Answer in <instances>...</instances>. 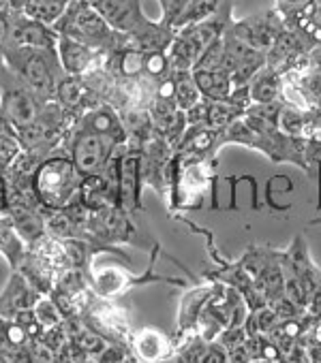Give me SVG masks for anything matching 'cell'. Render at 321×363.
<instances>
[{
	"mask_svg": "<svg viewBox=\"0 0 321 363\" xmlns=\"http://www.w3.org/2000/svg\"><path fill=\"white\" fill-rule=\"evenodd\" d=\"M82 186V175L77 173L69 156H48L39 162L33 173V191L39 201L50 212L67 210L77 197Z\"/></svg>",
	"mask_w": 321,
	"mask_h": 363,
	"instance_id": "6da1fadb",
	"label": "cell"
},
{
	"mask_svg": "<svg viewBox=\"0 0 321 363\" xmlns=\"http://www.w3.org/2000/svg\"><path fill=\"white\" fill-rule=\"evenodd\" d=\"M0 58H3V65L16 77H20L43 103L54 96L56 84L60 79V62L56 52L3 45Z\"/></svg>",
	"mask_w": 321,
	"mask_h": 363,
	"instance_id": "7a4b0ae2",
	"label": "cell"
},
{
	"mask_svg": "<svg viewBox=\"0 0 321 363\" xmlns=\"http://www.w3.org/2000/svg\"><path fill=\"white\" fill-rule=\"evenodd\" d=\"M56 35L75 39L92 50H103L114 43L116 30L109 28V24L99 16V11L88 3V0H75L69 3L65 16L52 26Z\"/></svg>",
	"mask_w": 321,
	"mask_h": 363,
	"instance_id": "3957f363",
	"label": "cell"
},
{
	"mask_svg": "<svg viewBox=\"0 0 321 363\" xmlns=\"http://www.w3.org/2000/svg\"><path fill=\"white\" fill-rule=\"evenodd\" d=\"M45 105L48 103H43L20 77L0 65V113L11 128H22L35 122Z\"/></svg>",
	"mask_w": 321,
	"mask_h": 363,
	"instance_id": "277c9868",
	"label": "cell"
},
{
	"mask_svg": "<svg viewBox=\"0 0 321 363\" xmlns=\"http://www.w3.org/2000/svg\"><path fill=\"white\" fill-rule=\"evenodd\" d=\"M114 150L116 143L111 139L77 128L69 143V152H71L69 158L73 160L82 177H90V175H101L105 171Z\"/></svg>",
	"mask_w": 321,
	"mask_h": 363,
	"instance_id": "5b68a950",
	"label": "cell"
},
{
	"mask_svg": "<svg viewBox=\"0 0 321 363\" xmlns=\"http://www.w3.org/2000/svg\"><path fill=\"white\" fill-rule=\"evenodd\" d=\"M56 43H58V35L54 28L28 18L22 11H9L5 16V41H3V45L56 52Z\"/></svg>",
	"mask_w": 321,
	"mask_h": 363,
	"instance_id": "8992f818",
	"label": "cell"
},
{
	"mask_svg": "<svg viewBox=\"0 0 321 363\" xmlns=\"http://www.w3.org/2000/svg\"><path fill=\"white\" fill-rule=\"evenodd\" d=\"M56 56H58V62H60V69L65 71V75L84 77L90 71V67L97 62L99 50H92L75 39L58 35Z\"/></svg>",
	"mask_w": 321,
	"mask_h": 363,
	"instance_id": "52a82bcc",
	"label": "cell"
},
{
	"mask_svg": "<svg viewBox=\"0 0 321 363\" xmlns=\"http://www.w3.org/2000/svg\"><path fill=\"white\" fill-rule=\"evenodd\" d=\"M229 33L238 41H242L244 45H249V48H253L257 52H263V54L272 48V43L278 37V33L274 28L272 13H266V16H259V18H249V20L236 24Z\"/></svg>",
	"mask_w": 321,
	"mask_h": 363,
	"instance_id": "ba28073f",
	"label": "cell"
},
{
	"mask_svg": "<svg viewBox=\"0 0 321 363\" xmlns=\"http://www.w3.org/2000/svg\"><path fill=\"white\" fill-rule=\"evenodd\" d=\"M88 3L116 33H129L139 22L137 0H88Z\"/></svg>",
	"mask_w": 321,
	"mask_h": 363,
	"instance_id": "9c48e42d",
	"label": "cell"
},
{
	"mask_svg": "<svg viewBox=\"0 0 321 363\" xmlns=\"http://www.w3.org/2000/svg\"><path fill=\"white\" fill-rule=\"evenodd\" d=\"M139 179H141V156L124 152L118 164V201L137 208L139 206Z\"/></svg>",
	"mask_w": 321,
	"mask_h": 363,
	"instance_id": "30bf717a",
	"label": "cell"
},
{
	"mask_svg": "<svg viewBox=\"0 0 321 363\" xmlns=\"http://www.w3.org/2000/svg\"><path fill=\"white\" fill-rule=\"evenodd\" d=\"M80 128H84L88 133H94V135H101V137H107L116 145H120L124 141V135H126L124 126L120 122V116L107 105H97V107L88 109L86 116L82 118Z\"/></svg>",
	"mask_w": 321,
	"mask_h": 363,
	"instance_id": "8fae6325",
	"label": "cell"
},
{
	"mask_svg": "<svg viewBox=\"0 0 321 363\" xmlns=\"http://www.w3.org/2000/svg\"><path fill=\"white\" fill-rule=\"evenodd\" d=\"M193 73V79L202 92V99L208 101V103H221V101H227V96L232 94L234 90V84H232V75L219 67V69H208V71H191Z\"/></svg>",
	"mask_w": 321,
	"mask_h": 363,
	"instance_id": "7c38bea8",
	"label": "cell"
},
{
	"mask_svg": "<svg viewBox=\"0 0 321 363\" xmlns=\"http://www.w3.org/2000/svg\"><path fill=\"white\" fill-rule=\"evenodd\" d=\"M86 92H88V86H86V82L82 77L65 75V77L58 79L54 96L58 99V105L67 113H73V111H77V109H82L86 105Z\"/></svg>",
	"mask_w": 321,
	"mask_h": 363,
	"instance_id": "4fadbf2b",
	"label": "cell"
},
{
	"mask_svg": "<svg viewBox=\"0 0 321 363\" xmlns=\"http://www.w3.org/2000/svg\"><path fill=\"white\" fill-rule=\"evenodd\" d=\"M249 94L257 105H268L274 103L281 94V79L278 73L270 67H263L253 82L249 84Z\"/></svg>",
	"mask_w": 321,
	"mask_h": 363,
	"instance_id": "5bb4252c",
	"label": "cell"
},
{
	"mask_svg": "<svg viewBox=\"0 0 321 363\" xmlns=\"http://www.w3.org/2000/svg\"><path fill=\"white\" fill-rule=\"evenodd\" d=\"M135 350L148 361H160L172 354L168 337L154 329H143L135 335Z\"/></svg>",
	"mask_w": 321,
	"mask_h": 363,
	"instance_id": "9a60e30c",
	"label": "cell"
},
{
	"mask_svg": "<svg viewBox=\"0 0 321 363\" xmlns=\"http://www.w3.org/2000/svg\"><path fill=\"white\" fill-rule=\"evenodd\" d=\"M172 82H174V99L180 111L193 109L197 103H202V92L193 79L191 71H172Z\"/></svg>",
	"mask_w": 321,
	"mask_h": 363,
	"instance_id": "2e32d148",
	"label": "cell"
},
{
	"mask_svg": "<svg viewBox=\"0 0 321 363\" xmlns=\"http://www.w3.org/2000/svg\"><path fill=\"white\" fill-rule=\"evenodd\" d=\"M221 7H223V0H191L187 9L183 11V16L176 20L174 28L183 30V28L195 26V24L212 18L217 11H221Z\"/></svg>",
	"mask_w": 321,
	"mask_h": 363,
	"instance_id": "e0dca14e",
	"label": "cell"
},
{
	"mask_svg": "<svg viewBox=\"0 0 321 363\" xmlns=\"http://www.w3.org/2000/svg\"><path fill=\"white\" fill-rule=\"evenodd\" d=\"M67 7L69 3H65V0H31L22 13L52 28L65 16Z\"/></svg>",
	"mask_w": 321,
	"mask_h": 363,
	"instance_id": "ac0fdd59",
	"label": "cell"
},
{
	"mask_svg": "<svg viewBox=\"0 0 321 363\" xmlns=\"http://www.w3.org/2000/svg\"><path fill=\"white\" fill-rule=\"evenodd\" d=\"M111 65L116 69V73L124 79H131L135 75H139L143 71V54L137 52V50H131V48H124V50H118L114 56H111Z\"/></svg>",
	"mask_w": 321,
	"mask_h": 363,
	"instance_id": "d6986e66",
	"label": "cell"
},
{
	"mask_svg": "<svg viewBox=\"0 0 321 363\" xmlns=\"http://www.w3.org/2000/svg\"><path fill=\"white\" fill-rule=\"evenodd\" d=\"M298 48H300V43H298V39H295L293 35H287V33H285V35H278L276 41L272 43V48L268 50V56H266L270 69L289 62V60L295 56Z\"/></svg>",
	"mask_w": 321,
	"mask_h": 363,
	"instance_id": "ffe728a7",
	"label": "cell"
},
{
	"mask_svg": "<svg viewBox=\"0 0 321 363\" xmlns=\"http://www.w3.org/2000/svg\"><path fill=\"white\" fill-rule=\"evenodd\" d=\"M143 71L154 77V79H165L170 77L172 69H170V60L163 52H148L143 54Z\"/></svg>",
	"mask_w": 321,
	"mask_h": 363,
	"instance_id": "44dd1931",
	"label": "cell"
},
{
	"mask_svg": "<svg viewBox=\"0 0 321 363\" xmlns=\"http://www.w3.org/2000/svg\"><path fill=\"white\" fill-rule=\"evenodd\" d=\"M33 314H35L37 323H41L45 327H56L60 323V312H58L56 303H52L50 299H41L39 303H35Z\"/></svg>",
	"mask_w": 321,
	"mask_h": 363,
	"instance_id": "7402d4cb",
	"label": "cell"
},
{
	"mask_svg": "<svg viewBox=\"0 0 321 363\" xmlns=\"http://www.w3.org/2000/svg\"><path fill=\"white\" fill-rule=\"evenodd\" d=\"M278 126L287 133H302L304 128V116L300 111H291V109H281V118H278Z\"/></svg>",
	"mask_w": 321,
	"mask_h": 363,
	"instance_id": "603a6c76",
	"label": "cell"
},
{
	"mask_svg": "<svg viewBox=\"0 0 321 363\" xmlns=\"http://www.w3.org/2000/svg\"><path fill=\"white\" fill-rule=\"evenodd\" d=\"M200 363H227V352L221 344L206 346V352L202 354Z\"/></svg>",
	"mask_w": 321,
	"mask_h": 363,
	"instance_id": "cb8c5ba5",
	"label": "cell"
},
{
	"mask_svg": "<svg viewBox=\"0 0 321 363\" xmlns=\"http://www.w3.org/2000/svg\"><path fill=\"white\" fill-rule=\"evenodd\" d=\"M11 201H9V179L0 173V218H9Z\"/></svg>",
	"mask_w": 321,
	"mask_h": 363,
	"instance_id": "d4e9b609",
	"label": "cell"
},
{
	"mask_svg": "<svg viewBox=\"0 0 321 363\" xmlns=\"http://www.w3.org/2000/svg\"><path fill=\"white\" fill-rule=\"evenodd\" d=\"M227 363H251V348L242 342L227 352Z\"/></svg>",
	"mask_w": 321,
	"mask_h": 363,
	"instance_id": "484cf974",
	"label": "cell"
},
{
	"mask_svg": "<svg viewBox=\"0 0 321 363\" xmlns=\"http://www.w3.org/2000/svg\"><path fill=\"white\" fill-rule=\"evenodd\" d=\"M276 314H274V310L272 308H263L259 314H257V329H261V331H270V329H274V325H276Z\"/></svg>",
	"mask_w": 321,
	"mask_h": 363,
	"instance_id": "4316f807",
	"label": "cell"
},
{
	"mask_svg": "<svg viewBox=\"0 0 321 363\" xmlns=\"http://www.w3.org/2000/svg\"><path fill=\"white\" fill-rule=\"evenodd\" d=\"M272 310L278 318H291L298 308L291 299H276V306H272Z\"/></svg>",
	"mask_w": 321,
	"mask_h": 363,
	"instance_id": "83f0119b",
	"label": "cell"
},
{
	"mask_svg": "<svg viewBox=\"0 0 321 363\" xmlns=\"http://www.w3.org/2000/svg\"><path fill=\"white\" fill-rule=\"evenodd\" d=\"M310 58H312V62H315V67L321 71V48H317L312 54H310Z\"/></svg>",
	"mask_w": 321,
	"mask_h": 363,
	"instance_id": "f1b7e54d",
	"label": "cell"
},
{
	"mask_svg": "<svg viewBox=\"0 0 321 363\" xmlns=\"http://www.w3.org/2000/svg\"><path fill=\"white\" fill-rule=\"evenodd\" d=\"M11 11V3L9 0H0V16H7Z\"/></svg>",
	"mask_w": 321,
	"mask_h": 363,
	"instance_id": "f546056e",
	"label": "cell"
},
{
	"mask_svg": "<svg viewBox=\"0 0 321 363\" xmlns=\"http://www.w3.org/2000/svg\"><path fill=\"white\" fill-rule=\"evenodd\" d=\"M11 130V126L7 124V120L3 118V113H0V135H3V133H9Z\"/></svg>",
	"mask_w": 321,
	"mask_h": 363,
	"instance_id": "4dcf8cb0",
	"label": "cell"
},
{
	"mask_svg": "<svg viewBox=\"0 0 321 363\" xmlns=\"http://www.w3.org/2000/svg\"><path fill=\"white\" fill-rule=\"evenodd\" d=\"M160 5H163V9H165V5H168V0H160Z\"/></svg>",
	"mask_w": 321,
	"mask_h": 363,
	"instance_id": "1f68e13d",
	"label": "cell"
},
{
	"mask_svg": "<svg viewBox=\"0 0 321 363\" xmlns=\"http://www.w3.org/2000/svg\"><path fill=\"white\" fill-rule=\"evenodd\" d=\"M65 3H75V0H65Z\"/></svg>",
	"mask_w": 321,
	"mask_h": 363,
	"instance_id": "d6a6232c",
	"label": "cell"
},
{
	"mask_svg": "<svg viewBox=\"0 0 321 363\" xmlns=\"http://www.w3.org/2000/svg\"><path fill=\"white\" fill-rule=\"evenodd\" d=\"M259 363H266V361H259Z\"/></svg>",
	"mask_w": 321,
	"mask_h": 363,
	"instance_id": "836d02e7",
	"label": "cell"
}]
</instances>
